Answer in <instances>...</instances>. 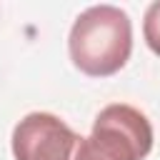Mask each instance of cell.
Segmentation results:
<instances>
[{
	"instance_id": "3",
	"label": "cell",
	"mask_w": 160,
	"mask_h": 160,
	"mask_svg": "<svg viewBox=\"0 0 160 160\" xmlns=\"http://www.w3.org/2000/svg\"><path fill=\"white\" fill-rule=\"evenodd\" d=\"M82 135L52 112H28L12 130L15 160H78Z\"/></svg>"
},
{
	"instance_id": "4",
	"label": "cell",
	"mask_w": 160,
	"mask_h": 160,
	"mask_svg": "<svg viewBox=\"0 0 160 160\" xmlns=\"http://www.w3.org/2000/svg\"><path fill=\"white\" fill-rule=\"evenodd\" d=\"M142 35L148 48L160 58V0H155L148 10H145V20H142Z\"/></svg>"
},
{
	"instance_id": "2",
	"label": "cell",
	"mask_w": 160,
	"mask_h": 160,
	"mask_svg": "<svg viewBox=\"0 0 160 160\" xmlns=\"http://www.w3.org/2000/svg\"><path fill=\"white\" fill-rule=\"evenodd\" d=\"M88 142L100 160H145L152 150V125L138 108L112 102L98 112Z\"/></svg>"
},
{
	"instance_id": "1",
	"label": "cell",
	"mask_w": 160,
	"mask_h": 160,
	"mask_svg": "<svg viewBox=\"0 0 160 160\" xmlns=\"http://www.w3.org/2000/svg\"><path fill=\"white\" fill-rule=\"evenodd\" d=\"M72 65L90 78H108L125 68L132 52V22L115 5L82 10L68 35Z\"/></svg>"
}]
</instances>
